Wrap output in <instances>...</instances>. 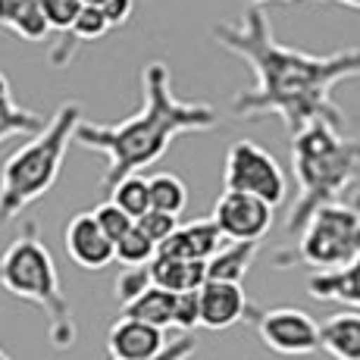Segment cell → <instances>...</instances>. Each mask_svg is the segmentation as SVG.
<instances>
[{
    "label": "cell",
    "instance_id": "obj_1",
    "mask_svg": "<svg viewBox=\"0 0 360 360\" xmlns=\"http://www.w3.org/2000/svg\"><path fill=\"white\" fill-rule=\"evenodd\" d=\"M213 41L241 57L254 72V88L232 98V116L260 120L279 116L288 135L316 120L345 129L342 107L332 101V88L360 79V47L335 53H304L276 41L263 4H254L238 22H217Z\"/></svg>",
    "mask_w": 360,
    "mask_h": 360
},
{
    "label": "cell",
    "instance_id": "obj_2",
    "mask_svg": "<svg viewBox=\"0 0 360 360\" xmlns=\"http://www.w3.org/2000/svg\"><path fill=\"white\" fill-rule=\"evenodd\" d=\"M141 110L120 122L82 120L75 129V141L88 150H101L107 157L103 188H113L122 176L154 166L169 150L179 135L188 131H213L219 126V113L210 103L179 101L172 91V72L163 60H150L141 72Z\"/></svg>",
    "mask_w": 360,
    "mask_h": 360
},
{
    "label": "cell",
    "instance_id": "obj_3",
    "mask_svg": "<svg viewBox=\"0 0 360 360\" xmlns=\"http://www.w3.org/2000/svg\"><path fill=\"white\" fill-rule=\"evenodd\" d=\"M292 169L297 200L288 210L285 232L301 235L316 207L342 200L360 182V141L345 135V129L316 120L292 135Z\"/></svg>",
    "mask_w": 360,
    "mask_h": 360
},
{
    "label": "cell",
    "instance_id": "obj_4",
    "mask_svg": "<svg viewBox=\"0 0 360 360\" xmlns=\"http://www.w3.org/2000/svg\"><path fill=\"white\" fill-rule=\"evenodd\" d=\"M0 288L44 310L47 342L57 351H69L79 342V323H75L72 304L60 285L53 254L41 238L38 223H32V219L19 226L16 238L0 254Z\"/></svg>",
    "mask_w": 360,
    "mask_h": 360
},
{
    "label": "cell",
    "instance_id": "obj_5",
    "mask_svg": "<svg viewBox=\"0 0 360 360\" xmlns=\"http://www.w3.org/2000/svg\"><path fill=\"white\" fill-rule=\"evenodd\" d=\"M79 122L82 103H60L57 113L47 120V126L4 160V166H0V223L16 219L25 207L44 198L57 185L69 141H75Z\"/></svg>",
    "mask_w": 360,
    "mask_h": 360
},
{
    "label": "cell",
    "instance_id": "obj_6",
    "mask_svg": "<svg viewBox=\"0 0 360 360\" xmlns=\"http://www.w3.org/2000/svg\"><path fill=\"white\" fill-rule=\"evenodd\" d=\"M360 257V195L354 200H332L310 213L295 248L273 257V266L288 269L307 263L316 269H338Z\"/></svg>",
    "mask_w": 360,
    "mask_h": 360
},
{
    "label": "cell",
    "instance_id": "obj_7",
    "mask_svg": "<svg viewBox=\"0 0 360 360\" xmlns=\"http://www.w3.org/2000/svg\"><path fill=\"white\" fill-rule=\"evenodd\" d=\"M223 188L226 191H248L273 207H279L288 198V179L282 172L279 160L260 148L251 138H238L226 150V166H223Z\"/></svg>",
    "mask_w": 360,
    "mask_h": 360
},
{
    "label": "cell",
    "instance_id": "obj_8",
    "mask_svg": "<svg viewBox=\"0 0 360 360\" xmlns=\"http://www.w3.org/2000/svg\"><path fill=\"white\" fill-rule=\"evenodd\" d=\"M248 320L254 323L260 342L273 354L282 357H310L323 351L320 323L297 307H251Z\"/></svg>",
    "mask_w": 360,
    "mask_h": 360
},
{
    "label": "cell",
    "instance_id": "obj_9",
    "mask_svg": "<svg viewBox=\"0 0 360 360\" xmlns=\"http://www.w3.org/2000/svg\"><path fill=\"white\" fill-rule=\"evenodd\" d=\"M276 207L269 200L248 191H226L217 198L213 207V219L229 241H260L263 235L273 229Z\"/></svg>",
    "mask_w": 360,
    "mask_h": 360
},
{
    "label": "cell",
    "instance_id": "obj_10",
    "mask_svg": "<svg viewBox=\"0 0 360 360\" xmlns=\"http://www.w3.org/2000/svg\"><path fill=\"white\" fill-rule=\"evenodd\" d=\"M66 254L75 266L88 269V273H101L103 266L116 260V245L107 232L101 229L94 213H75L63 229Z\"/></svg>",
    "mask_w": 360,
    "mask_h": 360
},
{
    "label": "cell",
    "instance_id": "obj_11",
    "mask_svg": "<svg viewBox=\"0 0 360 360\" xmlns=\"http://www.w3.org/2000/svg\"><path fill=\"white\" fill-rule=\"evenodd\" d=\"M251 304L241 288V282H223V279H207L200 285V326L204 329H229L235 323L248 320Z\"/></svg>",
    "mask_w": 360,
    "mask_h": 360
},
{
    "label": "cell",
    "instance_id": "obj_12",
    "mask_svg": "<svg viewBox=\"0 0 360 360\" xmlns=\"http://www.w3.org/2000/svg\"><path fill=\"white\" fill-rule=\"evenodd\" d=\"M166 329L150 326L135 316H122L107 332V351L113 360H150L166 348Z\"/></svg>",
    "mask_w": 360,
    "mask_h": 360
},
{
    "label": "cell",
    "instance_id": "obj_13",
    "mask_svg": "<svg viewBox=\"0 0 360 360\" xmlns=\"http://www.w3.org/2000/svg\"><path fill=\"white\" fill-rule=\"evenodd\" d=\"M226 241L229 238L223 235L217 219L204 217V219H195V223L179 226V229L160 245V251L176 254V257H188V260H210Z\"/></svg>",
    "mask_w": 360,
    "mask_h": 360
},
{
    "label": "cell",
    "instance_id": "obj_14",
    "mask_svg": "<svg viewBox=\"0 0 360 360\" xmlns=\"http://www.w3.org/2000/svg\"><path fill=\"white\" fill-rule=\"evenodd\" d=\"M307 295L314 301H335L360 310V257L338 269H316L307 279Z\"/></svg>",
    "mask_w": 360,
    "mask_h": 360
},
{
    "label": "cell",
    "instance_id": "obj_15",
    "mask_svg": "<svg viewBox=\"0 0 360 360\" xmlns=\"http://www.w3.org/2000/svg\"><path fill=\"white\" fill-rule=\"evenodd\" d=\"M110 29H113V25H110L107 13H103L101 6L85 4V10L79 13V19H75V22L69 25L66 32H60L57 44L51 47V66H57V69L69 66V60L75 57V47H79V44H88V41L103 38V34H107Z\"/></svg>",
    "mask_w": 360,
    "mask_h": 360
},
{
    "label": "cell",
    "instance_id": "obj_16",
    "mask_svg": "<svg viewBox=\"0 0 360 360\" xmlns=\"http://www.w3.org/2000/svg\"><path fill=\"white\" fill-rule=\"evenodd\" d=\"M148 266L154 285H163L169 292H191V288H200L207 282V260H188L157 251V257Z\"/></svg>",
    "mask_w": 360,
    "mask_h": 360
},
{
    "label": "cell",
    "instance_id": "obj_17",
    "mask_svg": "<svg viewBox=\"0 0 360 360\" xmlns=\"http://www.w3.org/2000/svg\"><path fill=\"white\" fill-rule=\"evenodd\" d=\"M0 29L38 44L47 38L51 22H47L38 0H0Z\"/></svg>",
    "mask_w": 360,
    "mask_h": 360
},
{
    "label": "cell",
    "instance_id": "obj_18",
    "mask_svg": "<svg viewBox=\"0 0 360 360\" xmlns=\"http://www.w3.org/2000/svg\"><path fill=\"white\" fill-rule=\"evenodd\" d=\"M320 345L335 360H360V310L329 316L320 326Z\"/></svg>",
    "mask_w": 360,
    "mask_h": 360
},
{
    "label": "cell",
    "instance_id": "obj_19",
    "mask_svg": "<svg viewBox=\"0 0 360 360\" xmlns=\"http://www.w3.org/2000/svg\"><path fill=\"white\" fill-rule=\"evenodd\" d=\"M176 297L179 292H169V288L150 282L141 295H135L131 301L122 304V316H135V320H144L150 326L169 329L176 326Z\"/></svg>",
    "mask_w": 360,
    "mask_h": 360
},
{
    "label": "cell",
    "instance_id": "obj_20",
    "mask_svg": "<svg viewBox=\"0 0 360 360\" xmlns=\"http://www.w3.org/2000/svg\"><path fill=\"white\" fill-rule=\"evenodd\" d=\"M47 126V120L41 113H34L29 107H19L13 101V88H10V79L4 75L0 69V144L6 138H19V135H38L41 129Z\"/></svg>",
    "mask_w": 360,
    "mask_h": 360
},
{
    "label": "cell",
    "instance_id": "obj_21",
    "mask_svg": "<svg viewBox=\"0 0 360 360\" xmlns=\"http://www.w3.org/2000/svg\"><path fill=\"white\" fill-rule=\"evenodd\" d=\"M260 251V241H229L207 260V279L241 282Z\"/></svg>",
    "mask_w": 360,
    "mask_h": 360
},
{
    "label": "cell",
    "instance_id": "obj_22",
    "mask_svg": "<svg viewBox=\"0 0 360 360\" xmlns=\"http://www.w3.org/2000/svg\"><path fill=\"white\" fill-rule=\"evenodd\" d=\"M110 200H116V204L126 213H131L135 219L144 217V213L154 207V200H150V179H144L141 172H129V176H122L120 182L110 188Z\"/></svg>",
    "mask_w": 360,
    "mask_h": 360
},
{
    "label": "cell",
    "instance_id": "obj_23",
    "mask_svg": "<svg viewBox=\"0 0 360 360\" xmlns=\"http://www.w3.org/2000/svg\"><path fill=\"white\" fill-rule=\"evenodd\" d=\"M150 200H154L157 210L179 217L188 207V188L176 172H157V176H150Z\"/></svg>",
    "mask_w": 360,
    "mask_h": 360
},
{
    "label": "cell",
    "instance_id": "obj_24",
    "mask_svg": "<svg viewBox=\"0 0 360 360\" xmlns=\"http://www.w3.org/2000/svg\"><path fill=\"white\" fill-rule=\"evenodd\" d=\"M157 251H160V245H157L154 238H150L148 232L141 229V226H131V229L122 235L120 241H116V260L126 263V266H141V263H150L157 257Z\"/></svg>",
    "mask_w": 360,
    "mask_h": 360
},
{
    "label": "cell",
    "instance_id": "obj_25",
    "mask_svg": "<svg viewBox=\"0 0 360 360\" xmlns=\"http://www.w3.org/2000/svg\"><path fill=\"white\" fill-rule=\"evenodd\" d=\"M94 217H98L101 229L113 238V245L131 229V226H135V217L122 210L116 200H103V204H98V207H94Z\"/></svg>",
    "mask_w": 360,
    "mask_h": 360
},
{
    "label": "cell",
    "instance_id": "obj_26",
    "mask_svg": "<svg viewBox=\"0 0 360 360\" xmlns=\"http://www.w3.org/2000/svg\"><path fill=\"white\" fill-rule=\"evenodd\" d=\"M38 4L53 32H66L79 19V13L85 10V0H38Z\"/></svg>",
    "mask_w": 360,
    "mask_h": 360
},
{
    "label": "cell",
    "instance_id": "obj_27",
    "mask_svg": "<svg viewBox=\"0 0 360 360\" xmlns=\"http://www.w3.org/2000/svg\"><path fill=\"white\" fill-rule=\"evenodd\" d=\"M138 226H141L144 232L150 235V238L157 241V245H163L166 238H169L172 232L179 229V217L176 213H166V210H157V207H150L148 213H144V217H138L135 219Z\"/></svg>",
    "mask_w": 360,
    "mask_h": 360
},
{
    "label": "cell",
    "instance_id": "obj_28",
    "mask_svg": "<svg viewBox=\"0 0 360 360\" xmlns=\"http://www.w3.org/2000/svg\"><path fill=\"white\" fill-rule=\"evenodd\" d=\"M150 282H154V279H150V266H148V263H141V266H126L120 273V279H116V297L126 304L135 295H141Z\"/></svg>",
    "mask_w": 360,
    "mask_h": 360
},
{
    "label": "cell",
    "instance_id": "obj_29",
    "mask_svg": "<svg viewBox=\"0 0 360 360\" xmlns=\"http://www.w3.org/2000/svg\"><path fill=\"white\" fill-rule=\"evenodd\" d=\"M195 326H200V288L179 292L176 297V329L188 332Z\"/></svg>",
    "mask_w": 360,
    "mask_h": 360
},
{
    "label": "cell",
    "instance_id": "obj_30",
    "mask_svg": "<svg viewBox=\"0 0 360 360\" xmlns=\"http://www.w3.org/2000/svg\"><path fill=\"white\" fill-rule=\"evenodd\" d=\"M195 351H198V345H195V338L191 335H182V338H176V342H169L166 348L160 351L157 357H150V360H191L195 357ZM113 360V357H110Z\"/></svg>",
    "mask_w": 360,
    "mask_h": 360
},
{
    "label": "cell",
    "instance_id": "obj_31",
    "mask_svg": "<svg viewBox=\"0 0 360 360\" xmlns=\"http://www.w3.org/2000/svg\"><path fill=\"white\" fill-rule=\"evenodd\" d=\"M101 10L107 13L110 25L113 29H120V25H126L131 19V10H135V0H103Z\"/></svg>",
    "mask_w": 360,
    "mask_h": 360
},
{
    "label": "cell",
    "instance_id": "obj_32",
    "mask_svg": "<svg viewBox=\"0 0 360 360\" xmlns=\"http://www.w3.org/2000/svg\"><path fill=\"white\" fill-rule=\"evenodd\" d=\"M326 4H338V6H348V10L360 13V0H326Z\"/></svg>",
    "mask_w": 360,
    "mask_h": 360
},
{
    "label": "cell",
    "instance_id": "obj_33",
    "mask_svg": "<svg viewBox=\"0 0 360 360\" xmlns=\"http://www.w3.org/2000/svg\"><path fill=\"white\" fill-rule=\"evenodd\" d=\"M251 4H273V0H251ZM282 4H295V0H282Z\"/></svg>",
    "mask_w": 360,
    "mask_h": 360
},
{
    "label": "cell",
    "instance_id": "obj_34",
    "mask_svg": "<svg viewBox=\"0 0 360 360\" xmlns=\"http://www.w3.org/2000/svg\"><path fill=\"white\" fill-rule=\"evenodd\" d=\"M85 4H91V6H101V4H103V0H85Z\"/></svg>",
    "mask_w": 360,
    "mask_h": 360
},
{
    "label": "cell",
    "instance_id": "obj_35",
    "mask_svg": "<svg viewBox=\"0 0 360 360\" xmlns=\"http://www.w3.org/2000/svg\"><path fill=\"white\" fill-rule=\"evenodd\" d=\"M0 360H10V354H6V351H4V348H0Z\"/></svg>",
    "mask_w": 360,
    "mask_h": 360
}]
</instances>
